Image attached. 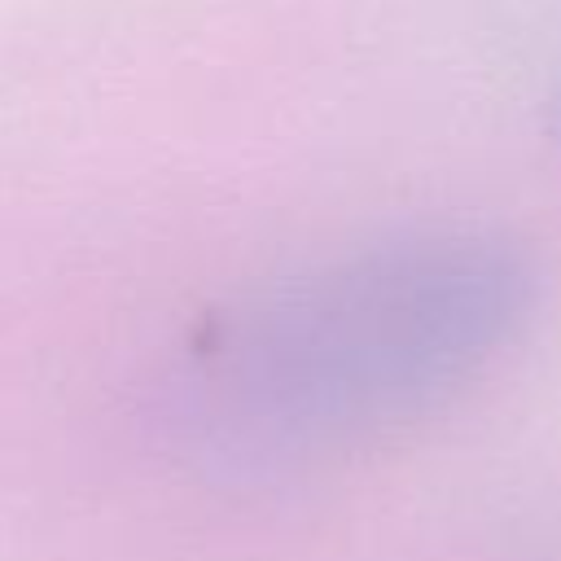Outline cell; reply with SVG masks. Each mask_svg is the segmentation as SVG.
Returning a JSON list of instances; mask_svg holds the SVG:
<instances>
[{
  "label": "cell",
  "mask_w": 561,
  "mask_h": 561,
  "mask_svg": "<svg viewBox=\"0 0 561 561\" xmlns=\"http://www.w3.org/2000/svg\"><path fill=\"white\" fill-rule=\"evenodd\" d=\"M522 311L526 272L508 250L408 241L241 316L210 351L206 386L245 443L329 447L443 399Z\"/></svg>",
  "instance_id": "obj_1"
}]
</instances>
